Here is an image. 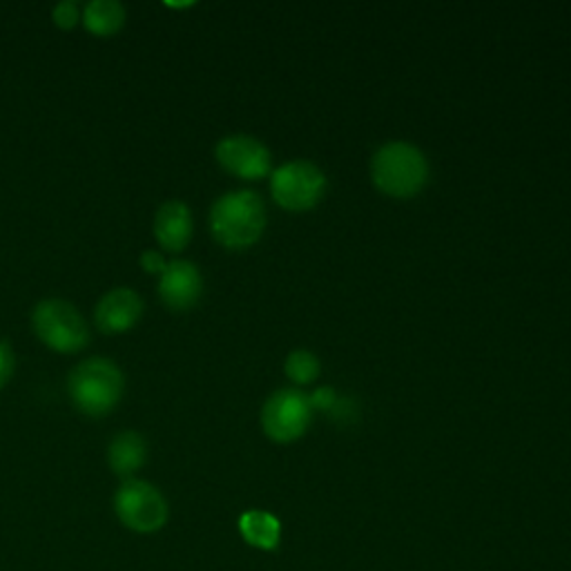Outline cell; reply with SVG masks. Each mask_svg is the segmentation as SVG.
I'll list each match as a JSON object with an SVG mask.
<instances>
[{
	"label": "cell",
	"instance_id": "obj_14",
	"mask_svg": "<svg viewBox=\"0 0 571 571\" xmlns=\"http://www.w3.org/2000/svg\"><path fill=\"white\" fill-rule=\"evenodd\" d=\"M86 30L95 37H115L126 26V10L117 0H95L83 12Z\"/></svg>",
	"mask_w": 571,
	"mask_h": 571
},
{
	"label": "cell",
	"instance_id": "obj_11",
	"mask_svg": "<svg viewBox=\"0 0 571 571\" xmlns=\"http://www.w3.org/2000/svg\"><path fill=\"white\" fill-rule=\"evenodd\" d=\"M157 242L170 250H184L193 239V213L184 201H168L159 208L155 219Z\"/></svg>",
	"mask_w": 571,
	"mask_h": 571
},
{
	"label": "cell",
	"instance_id": "obj_12",
	"mask_svg": "<svg viewBox=\"0 0 571 571\" xmlns=\"http://www.w3.org/2000/svg\"><path fill=\"white\" fill-rule=\"evenodd\" d=\"M146 457H148L146 440L135 431H124L110 442L108 462L112 471L121 478H128L135 471H139L146 464Z\"/></svg>",
	"mask_w": 571,
	"mask_h": 571
},
{
	"label": "cell",
	"instance_id": "obj_7",
	"mask_svg": "<svg viewBox=\"0 0 571 571\" xmlns=\"http://www.w3.org/2000/svg\"><path fill=\"white\" fill-rule=\"evenodd\" d=\"M313 420V406L306 393L297 388H282L273 393L262 408L264 433L279 444L299 440Z\"/></svg>",
	"mask_w": 571,
	"mask_h": 571
},
{
	"label": "cell",
	"instance_id": "obj_16",
	"mask_svg": "<svg viewBox=\"0 0 571 571\" xmlns=\"http://www.w3.org/2000/svg\"><path fill=\"white\" fill-rule=\"evenodd\" d=\"M52 17H55V23H57L59 28H63V30H72V28L79 23V19H81L79 6L72 3V0H66V3H59V6L55 8Z\"/></svg>",
	"mask_w": 571,
	"mask_h": 571
},
{
	"label": "cell",
	"instance_id": "obj_15",
	"mask_svg": "<svg viewBox=\"0 0 571 571\" xmlns=\"http://www.w3.org/2000/svg\"><path fill=\"white\" fill-rule=\"evenodd\" d=\"M286 375L295 384H311L319 375V360L311 351H293L286 357Z\"/></svg>",
	"mask_w": 571,
	"mask_h": 571
},
{
	"label": "cell",
	"instance_id": "obj_19",
	"mask_svg": "<svg viewBox=\"0 0 571 571\" xmlns=\"http://www.w3.org/2000/svg\"><path fill=\"white\" fill-rule=\"evenodd\" d=\"M308 400H311L313 411H326L328 413L333 408V404L337 402V395H335V388L322 386L313 395H308Z\"/></svg>",
	"mask_w": 571,
	"mask_h": 571
},
{
	"label": "cell",
	"instance_id": "obj_4",
	"mask_svg": "<svg viewBox=\"0 0 571 571\" xmlns=\"http://www.w3.org/2000/svg\"><path fill=\"white\" fill-rule=\"evenodd\" d=\"M39 339L57 353H79L90 342L83 315L66 299H46L32 313Z\"/></svg>",
	"mask_w": 571,
	"mask_h": 571
},
{
	"label": "cell",
	"instance_id": "obj_8",
	"mask_svg": "<svg viewBox=\"0 0 571 571\" xmlns=\"http://www.w3.org/2000/svg\"><path fill=\"white\" fill-rule=\"evenodd\" d=\"M215 155L219 166L239 179H264L266 175H270L273 168L270 150L259 139L248 135L221 139Z\"/></svg>",
	"mask_w": 571,
	"mask_h": 571
},
{
	"label": "cell",
	"instance_id": "obj_3",
	"mask_svg": "<svg viewBox=\"0 0 571 571\" xmlns=\"http://www.w3.org/2000/svg\"><path fill=\"white\" fill-rule=\"evenodd\" d=\"M124 386L126 380L121 368L104 357L81 362L68 380V393L75 406L90 417L112 413L124 397Z\"/></svg>",
	"mask_w": 571,
	"mask_h": 571
},
{
	"label": "cell",
	"instance_id": "obj_2",
	"mask_svg": "<svg viewBox=\"0 0 571 571\" xmlns=\"http://www.w3.org/2000/svg\"><path fill=\"white\" fill-rule=\"evenodd\" d=\"M371 179L384 195L411 199L429 181V161L413 144L391 141L373 155Z\"/></svg>",
	"mask_w": 571,
	"mask_h": 571
},
{
	"label": "cell",
	"instance_id": "obj_9",
	"mask_svg": "<svg viewBox=\"0 0 571 571\" xmlns=\"http://www.w3.org/2000/svg\"><path fill=\"white\" fill-rule=\"evenodd\" d=\"M204 293V279L193 262H170L161 273L159 295L173 311L193 308Z\"/></svg>",
	"mask_w": 571,
	"mask_h": 571
},
{
	"label": "cell",
	"instance_id": "obj_6",
	"mask_svg": "<svg viewBox=\"0 0 571 571\" xmlns=\"http://www.w3.org/2000/svg\"><path fill=\"white\" fill-rule=\"evenodd\" d=\"M115 509L119 520L137 533L164 529L170 515L161 491L144 480H126L115 495Z\"/></svg>",
	"mask_w": 571,
	"mask_h": 571
},
{
	"label": "cell",
	"instance_id": "obj_10",
	"mask_svg": "<svg viewBox=\"0 0 571 571\" xmlns=\"http://www.w3.org/2000/svg\"><path fill=\"white\" fill-rule=\"evenodd\" d=\"M144 315L141 297L130 288H115L101 297L95 322L101 333L117 335L130 331Z\"/></svg>",
	"mask_w": 571,
	"mask_h": 571
},
{
	"label": "cell",
	"instance_id": "obj_13",
	"mask_svg": "<svg viewBox=\"0 0 571 571\" xmlns=\"http://www.w3.org/2000/svg\"><path fill=\"white\" fill-rule=\"evenodd\" d=\"M239 531L250 547L264 549V551L275 549L282 540V522L273 513L259 511V509H250L242 513Z\"/></svg>",
	"mask_w": 571,
	"mask_h": 571
},
{
	"label": "cell",
	"instance_id": "obj_17",
	"mask_svg": "<svg viewBox=\"0 0 571 571\" xmlns=\"http://www.w3.org/2000/svg\"><path fill=\"white\" fill-rule=\"evenodd\" d=\"M14 368H17V357L12 346L8 342H0V388L12 380Z\"/></svg>",
	"mask_w": 571,
	"mask_h": 571
},
{
	"label": "cell",
	"instance_id": "obj_5",
	"mask_svg": "<svg viewBox=\"0 0 571 571\" xmlns=\"http://www.w3.org/2000/svg\"><path fill=\"white\" fill-rule=\"evenodd\" d=\"M270 193L273 199L286 210H311L326 193V177L311 161H288L270 175Z\"/></svg>",
	"mask_w": 571,
	"mask_h": 571
},
{
	"label": "cell",
	"instance_id": "obj_18",
	"mask_svg": "<svg viewBox=\"0 0 571 571\" xmlns=\"http://www.w3.org/2000/svg\"><path fill=\"white\" fill-rule=\"evenodd\" d=\"M328 415H333V420L339 422V424H353L355 417H357V406L348 397H337V402L333 404Z\"/></svg>",
	"mask_w": 571,
	"mask_h": 571
},
{
	"label": "cell",
	"instance_id": "obj_1",
	"mask_svg": "<svg viewBox=\"0 0 571 571\" xmlns=\"http://www.w3.org/2000/svg\"><path fill=\"white\" fill-rule=\"evenodd\" d=\"M266 228V206L253 190H235L219 197L210 210L213 237L233 250L259 242Z\"/></svg>",
	"mask_w": 571,
	"mask_h": 571
},
{
	"label": "cell",
	"instance_id": "obj_20",
	"mask_svg": "<svg viewBox=\"0 0 571 571\" xmlns=\"http://www.w3.org/2000/svg\"><path fill=\"white\" fill-rule=\"evenodd\" d=\"M141 266L148 270V273H164L166 270V262L164 257L157 253V250H148L141 255Z\"/></svg>",
	"mask_w": 571,
	"mask_h": 571
}]
</instances>
